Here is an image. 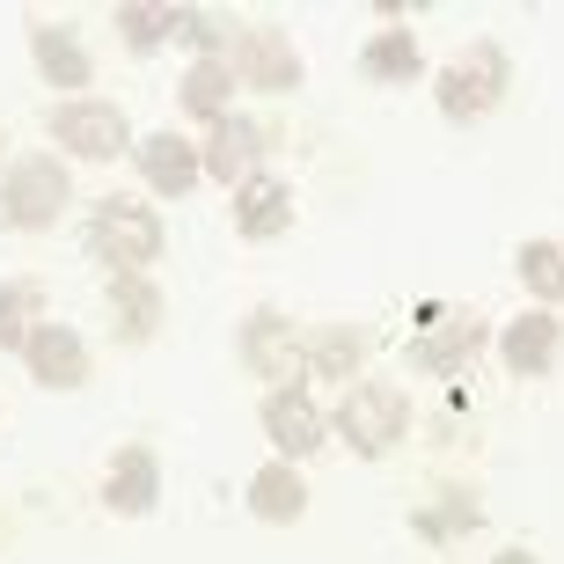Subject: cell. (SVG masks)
Returning a JSON list of instances; mask_svg holds the SVG:
<instances>
[{
    "label": "cell",
    "instance_id": "6da1fadb",
    "mask_svg": "<svg viewBox=\"0 0 564 564\" xmlns=\"http://www.w3.org/2000/svg\"><path fill=\"white\" fill-rule=\"evenodd\" d=\"M88 250L104 257L118 279H140L154 257H162V220H154V206H140V198H104V206L88 213Z\"/></svg>",
    "mask_w": 564,
    "mask_h": 564
},
{
    "label": "cell",
    "instance_id": "7a4b0ae2",
    "mask_svg": "<svg viewBox=\"0 0 564 564\" xmlns=\"http://www.w3.org/2000/svg\"><path fill=\"white\" fill-rule=\"evenodd\" d=\"M506 88H513L506 52H499V44H469V52L440 74V110H447L455 126H469V118H484V110H499Z\"/></svg>",
    "mask_w": 564,
    "mask_h": 564
},
{
    "label": "cell",
    "instance_id": "3957f363",
    "mask_svg": "<svg viewBox=\"0 0 564 564\" xmlns=\"http://www.w3.org/2000/svg\"><path fill=\"white\" fill-rule=\"evenodd\" d=\"M52 147L66 154H88V162H110V154H132V126L118 104H88V96H66L52 118H44Z\"/></svg>",
    "mask_w": 564,
    "mask_h": 564
},
{
    "label": "cell",
    "instance_id": "277c9868",
    "mask_svg": "<svg viewBox=\"0 0 564 564\" xmlns=\"http://www.w3.org/2000/svg\"><path fill=\"white\" fill-rule=\"evenodd\" d=\"M403 425H411V403H403L389 381H359L352 397L337 403V433L352 440L359 455H389L403 440Z\"/></svg>",
    "mask_w": 564,
    "mask_h": 564
},
{
    "label": "cell",
    "instance_id": "5b68a950",
    "mask_svg": "<svg viewBox=\"0 0 564 564\" xmlns=\"http://www.w3.org/2000/svg\"><path fill=\"white\" fill-rule=\"evenodd\" d=\"M66 206V169L52 154H30V162L8 169V184H0V220L8 228H52Z\"/></svg>",
    "mask_w": 564,
    "mask_h": 564
},
{
    "label": "cell",
    "instance_id": "8992f818",
    "mask_svg": "<svg viewBox=\"0 0 564 564\" xmlns=\"http://www.w3.org/2000/svg\"><path fill=\"white\" fill-rule=\"evenodd\" d=\"M242 359H250V367H257L264 381L293 389V381H301V367H308V345L293 337V323H286V315L257 308L250 323H242Z\"/></svg>",
    "mask_w": 564,
    "mask_h": 564
},
{
    "label": "cell",
    "instance_id": "52a82bcc",
    "mask_svg": "<svg viewBox=\"0 0 564 564\" xmlns=\"http://www.w3.org/2000/svg\"><path fill=\"white\" fill-rule=\"evenodd\" d=\"M484 330L477 315H425V337L411 345V367H425V375H469V359H477Z\"/></svg>",
    "mask_w": 564,
    "mask_h": 564
},
{
    "label": "cell",
    "instance_id": "ba28073f",
    "mask_svg": "<svg viewBox=\"0 0 564 564\" xmlns=\"http://www.w3.org/2000/svg\"><path fill=\"white\" fill-rule=\"evenodd\" d=\"M132 162H140V176L162 191V198H184V191L206 176V154H198L184 132H147V140L132 147Z\"/></svg>",
    "mask_w": 564,
    "mask_h": 564
},
{
    "label": "cell",
    "instance_id": "9c48e42d",
    "mask_svg": "<svg viewBox=\"0 0 564 564\" xmlns=\"http://www.w3.org/2000/svg\"><path fill=\"white\" fill-rule=\"evenodd\" d=\"M264 433L279 440V455H315L330 440V419L308 403V389H272L264 397Z\"/></svg>",
    "mask_w": 564,
    "mask_h": 564
},
{
    "label": "cell",
    "instance_id": "30bf717a",
    "mask_svg": "<svg viewBox=\"0 0 564 564\" xmlns=\"http://www.w3.org/2000/svg\"><path fill=\"white\" fill-rule=\"evenodd\" d=\"M198 154H206V169L220 176V184H250L257 162H264V126H257V118H235V110H228Z\"/></svg>",
    "mask_w": 564,
    "mask_h": 564
},
{
    "label": "cell",
    "instance_id": "8fae6325",
    "mask_svg": "<svg viewBox=\"0 0 564 564\" xmlns=\"http://www.w3.org/2000/svg\"><path fill=\"white\" fill-rule=\"evenodd\" d=\"M22 359H30V375L44 381V389H82L88 381V345L66 323H44L30 345H22Z\"/></svg>",
    "mask_w": 564,
    "mask_h": 564
},
{
    "label": "cell",
    "instance_id": "7c38bea8",
    "mask_svg": "<svg viewBox=\"0 0 564 564\" xmlns=\"http://www.w3.org/2000/svg\"><path fill=\"white\" fill-rule=\"evenodd\" d=\"M557 345H564V323L550 308L513 315V323H506V337H499V352H506V367H513V375H550Z\"/></svg>",
    "mask_w": 564,
    "mask_h": 564
},
{
    "label": "cell",
    "instance_id": "4fadbf2b",
    "mask_svg": "<svg viewBox=\"0 0 564 564\" xmlns=\"http://www.w3.org/2000/svg\"><path fill=\"white\" fill-rule=\"evenodd\" d=\"M235 228L250 235V242H279L293 228V191L279 176H250V184L235 191Z\"/></svg>",
    "mask_w": 564,
    "mask_h": 564
},
{
    "label": "cell",
    "instance_id": "5bb4252c",
    "mask_svg": "<svg viewBox=\"0 0 564 564\" xmlns=\"http://www.w3.org/2000/svg\"><path fill=\"white\" fill-rule=\"evenodd\" d=\"M30 59H37L44 88H88V52L66 22H30Z\"/></svg>",
    "mask_w": 564,
    "mask_h": 564
},
{
    "label": "cell",
    "instance_id": "9a60e30c",
    "mask_svg": "<svg viewBox=\"0 0 564 564\" xmlns=\"http://www.w3.org/2000/svg\"><path fill=\"white\" fill-rule=\"evenodd\" d=\"M162 499V469H154V455L147 447H126V455L110 462V477H104V506L110 513H147V506Z\"/></svg>",
    "mask_w": 564,
    "mask_h": 564
},
{
    "label": "cell",
    "instance_id": "2e32d148",
    "mask_svg": "<svg viewBox=\"0 0 564 564\" xmlns=\"http://www.w3.org/2000/svg\"><path fill=\"white\" fill-rule=\"evenodd\" d=\"M242 82L250 88H301V52L279 30H242Z\"/></svg>",
    "mask_w": 564,
    "mask_h": 564
},
{
    "label": "cell",
    "instance_id": "e0dca14e",
    "mask_svg": "<svg viewBox=\"0 0 564 564\" xmlns=\"http://www.w3.org/2000/svg\"><path fill=\"white\" fill-rule=\"evenodd\" d=\"M419 37L411 30H375L367 37V52H359V74L367 82H381V88H397V82H419Z\"/></svg>",
    "mask_w": 564,
    "mask_h": 564
},
{
    "label": "cell",
    "instance_id": "ac0fdd59",
    "mask_svg": "<svg viewBox=\"0 0 564 564\" xmlns=\"http://www.w3.org/2000/svg\"><path fill=\"white\" fill-rule=\"evenodd\" d=\"M301 506H308V484L293 477L286 462H264L250 477V513L257 521H301Z\"/></svg>",
    "mask_w": 564,
    "mask_h": 564
},
{
    "label": "cell",
    "instance_id": "d6986e66",
    "mask_svg": "<svg viewBox=\"0 0 564 564\" xmlns=\"http://www.w3.org/2000/svg\"><path fill=\"white\" fill-rule=\"evenodd\" d=\"M37 330H44V286L37 279H8V286H0V345L22 352Z\"/></svg>",
    "mask_w": 564,
    "mask_h": 564
},
{
    "label": "cell",
    "instance_id": "ffe728a7",
    "mask_svg": "<svg viewBox=\"0 0 564 564\" xmlns=\"http://www.w3.org/2000/svg\"><path fill=\"white\" fill-rule=\"evenodd\" d=\"M228 96H235V66L228 59H191V74H184V110L191 118H228Z\"/></svg>",
    "mask_w": 564,
    "mask_h": 564
},
{
    "label": "cell",
    "instance_id": "44dd1931",
    "mask_svg": "<svg viewBox=\"0 0 564 564\" xmlns=\"http://www.w3.org/2000/svg\"><path fill=\"white\" fill-rule=\"evenodd\" d=\"M110 308H118V337L140 345V337L162 323V293L147 286V279H110Z\"/></svg>",
    "mask_w": 564,
    "mask_h": 564
},
{
    "label": "cell",
    "instance_id": "7402d4cb",
    "mask_svg": "<svg viewBox=\"0 0 564 564\" xmlns=\"http://www.w3.org/2000/svg\"><path fill=\"white\" fill-rule=\"evenodd\" d=\"M521 286L535 293V301H564V242H528L521 250Z\"/></svg>",
    "mask_w": 564,
    "mask_h": 564
},
{
    "label": "cell",
    "instance_id": "603a6c76",
    "mask_svg": "<svg viewBox=\"0 0 564 564\" xmlns=\"http://www.w3.org/2000/svg\"><path fill=\"white\" fill-rule=\"evenodd\" d=\"M118 30H126V44L132 52H154V44H169L176 37V8H118Z\"/></svg>",
    "mask_w": 564,
    "mask_h": 564
},
{
    "label": "cell",
    "instance_id": "cb8c5ba5",
    "mask_svg": "<svg viewBox=\"0 0 564 564\" xmlns=\"http://www.w3.org/2000/svg\"><path fill=\"white\" fill-rule=\"evenodd\" d=\"M308 367H315V375H352V367H359V337L352 330H323L308 345Z\"/></svg>",
    "mask_w": 564,
    "mask_h": 564
},
{
    "label": "cell",
    "instance_id": "d4e9b609",
    "mask_svg": "<svg viewBox=\"0 0 564 564\" xmlns=\"http://www.w3.org/2000/svg\"><path fill=\"white\" fill-rule=\"evenodd\" d=\"M419 528L425 535H469L477 528V506L462 499V506H433V513H419Z\"/></svg>",
    "mask_w": 564,
    "mask_h": 564
},
{
    "label": "cell",
    "instance_id": "484cf974",
    "mask_svg": "<svg viewBox=\"0 0 564 564\" xmlns=\"http://www.w3.org/2000/svg\"><path fill=\"white\" fill-rule=\"evenodd\" d=\"M499 564H543V557H528V550H506V557Z\"/></svg>",
    "mask_w": 564,
    "mask_h": 564
},
{
    "label": "cell",
    "instance_id": "4316f807",
    "mask_svg": "<svg viewBox=\"0 0 564 564\" xmlns=\"http://www.w3.org/2000/svg\"><path fill=\"white\" fill-rule=\"evenodd\" d=\"M0 147H8V140H0Z\"/></svg>",
    "mask_w": 564,
    "mask_h": 564
}]
</instances>
